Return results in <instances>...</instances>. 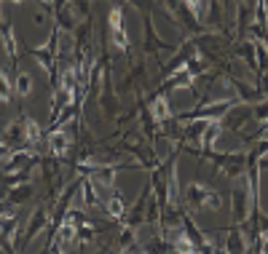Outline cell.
I'll return each mask as SVG.
<instances>
[{
	"label": "cell",
	"instance_id": "8992f818",
	"mask_svg": "<svg viewBox=\"0 0 268 254\" xmlns=\"http://www.w3.org/2000/svg\"><path fill=\"white\" fill-rule=\"evenodd\" d=\"M62 94H65V99H73V94H75V75L73 72H65V78H62Z\"/></svg>",
	"mask_w": 268,
	"mask_h": 254
},
{
	"label": "cell",
	"instance_id": "ba28073f",
	"mask_svg": "<svg viewBox=\"0 0 268 254\" xmlns=\"http://www.w3.org/2000/svg\"><path fill=\"white\" fill-rule=\"evenodd\" d=\"M107 212L113 214V217H121V214H123V204H121V198H118V196H113L107 201Z\"/></svg>",
	"mask_w": 268,
	"mask_h": 254
},
{
	"label": "cell",
	"instance_id": "9c48e42d",
	"mask_svg": "<svg viewBox=\"0 0 268 254\" xmlns=\"http://www.w3.org/2000/svg\"><path fill=\"white\" fill-rule=\"evenodd\" d=\"M25 136H27L30 142H35L38 136H41V132H38V123H35V120H27V123H25Z\"/></svg>",
	"mask_w": 268,
	"mask_h": 254
},
{
	"label": "cell",
	"instance_id": "6da1fadb",
	"mask_svg": "<svg viewBox=\"0 0 268 254\" xmlns=\"http://www.w3.org/2000/svg\"><path fill=\"white\" fill-rule=\"evenodd\" d=\"M110 35H113V43L118 48H126L129 40H126V30H123V14L121 8H113L110 11Z\"/></svg>",
	"mask_w": 268,
	"mask_h": 254
},
{
	"label": "cell",
	"instance_id": "5b68a950",
	"mask_svg": "<svg viewBox=\"0 0 268 254\" xmlns=\"http://www.w3.org/2000/svg\"><path fill=\"white\" fill-rule=\"evenodd\" d=\"M153 115H156V120L169 118V107H167V99H164V96H156V102H153Z\"/></svg>",
	"mask_w": 268,
	"mask_h": 254
},
{
	"label": "cell",
	"instance_id": "7a4b0ae2",
	"mask_svg": "<svg viewBox=\"0 0 268 254\" xmlns=\"http://www.w3.org/2000/svg\"><path fill=\"white\" fill-rule=\"evenodd\" d=\"M191 201L199 204V206H217L220 198H217V193H212V190L201 188V184H193V188H191Z\"/></svg>",
	"mask_w": 268,
	"mask_h": 254
},
{
	"label": "cell",
	"instance_id": "8fae6325",
	"mask_svg": "<svg viewBox=\"0 0 268 254\" xmlns=\"http://www.w3.org/2000/svg\"><path fill=\"white\" fill-rule=\"evenodd\" d=\"M188 6H191V11H193V14H199V11H201V0H188Z\"/></svg>",
	"mask_w": 268,
	"mask_h": 254
},
{
	"label": "cell",
	"instance_id": "30bf717a",
	"mask_svg": "<svg viewBox=\"0 0 268 254\" xmlns=\"http://www.w3.org/2000/svg\"><path fill=\"white\" fill-rule=\"evenodd\" d=\"M73 238H75V225L67 222V225L62 228V241H73Z\"/></svg>",
	"mask_w": 268,
	"mask_h": 254
},
{
	"label": "cell",
	"instance_id": "3957f363",
	"mask_svg": "<svg viewBox=\"0 0 268 254\" xmlns=\"http://www.w3.org/2000/svg\"><path fill=\"white\" fill-rule=\"evenodd\" d=\"M49 148L57 152V156H62V152L70 148V136L65 132H51L49 134Z\"/></svg>",
	"mask_w": 268,
	"mask_h": 254
},
{
	"label": "cell",
	"instance_id": "52a82bcc",
	"mask_svg": "<svg viewBox=\"0 0 268 254\" xmlns=\"http://www.w3.org/2000/svg\"><path fill=\"white\" fill-rule=\"evenodd\" d=\"M9 99H11V83L3 72H0V102H9Z\"/></svg>",
	"mask_w": 268,
	"mask_h": 254
},
{
	"label": "cell",
	"instance_id": "277c9868",
	"mask_svg": "<svg viewBox=\"0 0 268 254\" xmlns=\"http://www.w3.org/2000/svg\"><path fill=\"white\" fill-rule=\"evenodd\" d=\"M30 91H33V78H30L27 72H19V78H17V94L19 96H27Z\"/></svg>",
	"mask_w": 268,
	"mask_h": 254
}]
</instances>
